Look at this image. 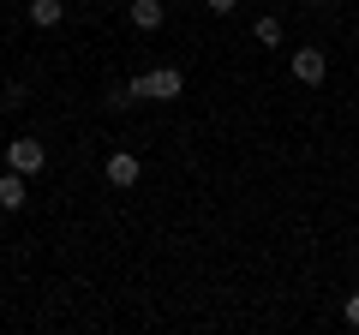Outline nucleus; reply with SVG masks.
I'll list each match as a JSON object with an SVG mask.
<instances>
[{
	"label": "nucleus",
	"instance_id": "1",
	"mask_svg": "<svg viewBox=\"0 0 359 335\" xmlns=\"http://www.w3.org/2000/svg\"><path fill=\"white\" fill-rule=\"evenodd\" d=\"M126 90H132V102H174L186 90V72L180 66H156V72H138Z\"/></svg>",
	"mask_w": 359,
	"mask_h": 335
},
{
	"label": "nucleus",
	"instance_id": "2",
	"mask_svg": "<svg viewBox=\"0 0 359 335\" xmlns=\"http://www.w3.org/2000/svg\"><path fill=\"white\" fill-rule=\"evenodd\" d=\"M102 174H108V186H114V192H132V186L144 180V162H138L132 150H114V156H108V168H102Z\"/></svg>",
	"mask_w": 359,
	"mask_h": 335
},
{
	"label": "nucleus",
	"instance_id": "3",
	"mask_svg": "<svg viewBox=\"0 0 359 335\" xmlns=\"http://www.w3.org/2000/svg\"><path fill=\"white\" fill-rule=\"evenodd\" d=\"M287 72H294L299 84H306V90H318L323 78H330V60H323V48H299L294 60H287Z\"/></svg>",
	"mask_w": 359,
	"mask_h": 335
},
{
	"label": "nucleus",
	"instance_id": "4",
	"mask_svg": "<svg viewBox=\"0 0 359 335\" xmlns=\"http://www.w3.org/2000/svg\"><path fill=\"white\" fill-rule=\"evenodd\" d=\"M6 168H18V174H42V168H48V150H42V138H13V150H6Z\"/></svg>",
	"mask_w": 359,
	"mask_h": 335
},
{
	"label": "nucleus",
	"instance_id": "5",
	"mask_svg": "<svg viewBox=\"0 0 359 335\" xmlns=\"http://www.w3.org/2000/svg\"><path fill=\"white\" fill-rule=\"evenodd\" d=\"M30 204V192H25V174H18V168H6V174H0V210H25Z\"/></svg>",
	"mask_w": 359,
	"mask_h": 335
},
{
	"label": "nucleus",
	"instance_id": "6",
	"mask_svg": "<svg viewBox=\"0 0 359 335\" xmlns=\"http://www.w3.org/2000/svg\"><path fill=\"white\" fill-rule=\"evenodd\" d=\"M126 13H132V25H138V30H162V18H168V6H162V0H132Z\"/></svg>",
	"mask_w": 359,
	"mask_h": 335
},
{
	"label": "nucleus",
	"instance_id": "7",
	"mask_svg": "<svg viewBox=\"0 0 359 335\" xmlns=\"http://www.w3.org/2000/svg\"><path fill=\"white\" fill-rule=\"evenodd\" d=\"M60 18H66L60 0H30V25H36V30H54Z\"/></svg>",
	"mask_w": 359,
	"mask_h": 335
},
{
	"label": "nucleus",
	"instance_id": "8",
	"mask_svg": "<svg viewBox=\"0 0 359 335\" xmlns=\"http://www.w3.org/2000/svg\"><path fill=\"white\" fill-rule=\"evenodd\" d=\"M252 30H257V42H264V48H282V18H276V13H264Z\"/></svg>",
	"mask_w": 359,
	"mask_h": 335
},
{
	"label": "nucleus",
	"instance_id": "9",
	"mask_svg": "<svg viewBox=\"0 0 359 335\" xmlns=\"http://www.w3.org/2000/svg\"><path fill=\"white\" fill-rule=\"evenodd\" d=\"M102 102H108V108H132V90H126V84H108Z\"/></svg>",
	"mask_w": 359,
	"mask_h": 335
},
{
	"label": "nucleus",
	"instance_id": "10",
	"mask_svg": "<svg viewBox=\"0 0 359 335\" xmlns=\"http://www.w3.org/2000/svg\"><path fill=\"white\" fill-rule=\"evenodd\" d=\"M341 317H347V329H359V294H347V306H341Z\"/></svg>",
	"mask_w": 359,
	"mask_h": 335
},
{
	"label": "nucleus",
	"instance_id": "11",
	"mask_svg": "<svg viewBox=\"0 0 359 335\" xmlns=\"http://www.w3.org/2000/svg\"><path fill=\"white\" fill-rule=\"evenodd\" d=\"M204 6H210V13H216V18H228L233 6H240V0H204Z\"/></svg>",
	"mask_w": 359,
	"mask_h": 335
}]
</instances>
